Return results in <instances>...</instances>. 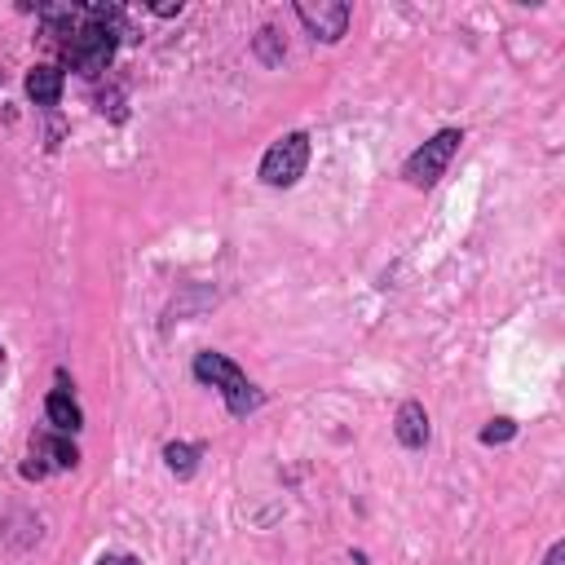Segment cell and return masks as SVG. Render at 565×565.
Instances as JSON below:
<instances>
[{"instance_id":"1","label":"cell","mask_w":565,"mask_h":565,"mask_svg":"<svg viewBox=\"0 0 565 565\" xmlns=\"http://www.w3.org/2000/svg\"><path fill=\"white\" fill-rule=\"evenodd\" d=\"M194 375L203 380V384H212V388H221V397H225V406H230V415H252L260 402H265V393L225 358V353H199L194 358Z\"/></svg>"},{"instance_id":"2","label":"cell","mask_w":565,"mask_h":565,"mask_svg":"<svg viewBox=\"0 0 565 565\" xmlns=\"http://www.w3.org/2000/svg\"><path fill=\"white\" fill-rule=\"evenodd\" d=\"M115 26H106V22H93L88 13H84V22L71 31V40L62 44V53H66V62L79 71V75H102L106 66H110V57H115Z\"/></svg>"},{"instance_id":"3","label":"cell","mask_w":565,"mask_h":565,"mask_svg":"<svg viewBox=\"0 0 565 565\" xmlns=\"http://www.w3.org/2000/svg\"><path fill=\"white\" fill-rule=\"evenodd\" d=\"M459 141H463V132H459V128H441L437 137H428V141L406 159L402 177H406L411 185H433V181L446 172V163H450V154L459 150Z\"/></svg>"},{"instance_id":"4","label":"cell","mask_w":565,"mask_h":565,"mask_svg":"<svg viewBox=\"0 0 565 565\" xmlns=\"http://www.w3.org/2000/svg\"><path fill=\"white\" fill-rule=\"evenodd\" d=\"M309 163V137L305 132H287L282 141H274L260 159V181L265 185H296L300 172Z\"/></svg>"},{"instance_id":"5","label":"cell","mask_w":565,"mask_h":565,"mask_svg":"<svg viewBox=\"0 0 565 565\" xmlns=\"http://www.w3.org/2000/svg\"><path fill=\"white\" fill-rule=\"evenodd\" d=\"M296 18L309 26V35L313 40H322V44H335L344 31H349V4H340V0H300L296 4Z\"/></svg>"},{"instance_id":"6","label":"cell","mask_w":565,"mask_h":565,"mask_svg":"<svg viewBox=\"0 0 565 565\" xmlns=\"http://www.w3.org/2000/svg\"><path fill=\"white\" fill-rule=\"evenodd\" d=\"M393 433H397V441L406 450L428 446V415H424V406L419 402H402L397 406V419H393Z\"/></svg>"},{"instance_id":"7","label":"cell","mask_w":565,"mask_h":565,"mask_svg":"<svg viewBox=\"0 0 565 565\" xmlns=\"http://www.w3.org/2000/svg\"><path fill=\"white\" fill-rule=\"evenodd\" d=\"M57 384H62V388L49 393L44 415H49V424H53L57 433H75V428L84 424V415H79V406H75V397H71V388H66V375H57Z\"/></svg>"},{"instance_id":"8","label":"cell","mask_w":565,"mask_h":565,"mask_svg":"<svg viewBox=\"0 0 565 565\" xmlns=\"http://www.w3.org/2000/svg\"><path fill=\"white\" fill-rule=\"evenodd\" d=\"M26 97L35 106H57V97H62V71L57 66H35L26 75Z\"/></svg>"},{"instance_id":"9","label":"cell","mask_w":565,"mask_h":565,"mask_svg":"<svg viewBox=\"0 0 565 565\" xmlns=\"http://www.w3.org/2000/svg\"><path fill=\"white\" fill-rule=\"evenodd\" d=\"M35 459H49L53 468H75L79 463V450L71 437H40L35 441Z\"/></svg>"},{"instance_id":"10","label":"cell","mask_w":565,"mask_h":565,"mask_svg":"<svg viewBox=\"0 0 565 565\" xmlns=\"http://www.w3.org/2000/svg\"><path fill=\"white\" fill-rule=\"evenodd\" d=\"M163 459L177 477H190L194 472V459H199V446H185V441H168L163 446Z\"/></svg>"},{"instance_id":"11","label":"cell","mask_w":565,"mask_h":565,"mask_svg":"<svg viewBox=\"0 0 565 565\" xmlns=\"http://www.w3.org/2000/svg\"><path fill=\"white\" fill-rule=\"evenodd\" d=\"M256 53H260V62H265V66H278V62H282L278 31H274V26H260V35H256Z\"/></svg>"},{"instance_id":"12","label":"cell","mask_w":565,"mask_h":565,"mask_svg":"<svg viewBox=\"0 0 565 565\" xmlns=\"http://www.w3.org/2000/svg\"><path fill=\"white\" fill-rule=\"evenodd\" d=\"M512 433H516L512 419H490V424L481 428V441H486V446H499V441H512Z\"/></svg>"},{"instance_id":"13","label":"cell","mask_w":565,"mask_h":565,"mask_svg":"<svg viewBox=\"0 0 565 565\" xmlns=\"http://www.w3.org/2000/svg\"><path fill=\"white\" fill-rule=\"evenodd\" d=\"M97 565H141L137 556H128V552H110V556H102Z\"/></svg>"},{"instance_id":"14","label":"cell","mask_w":565,"mask_h":565,"mask_svg":"<svg viewBox=\"0 0 565 565\" xmlns=\"http://www.w3.org/2000/svg\"><path fill=\"white\" fill-rule=\"evenodd\" d=\"M543 565H565V543H552L547 556H543Z\"/></svg>"},{"instance_id":"15","label":"cell","mask_w":565,"mask_h":565,"mask_svg":"<svg viewBox=\"0 0 565 565\" xmlns=\"http://www.w3.org/2000/svg\"><path fill=\"white\" fill-rule=\"evenodd\" d=\"M159 18H172V13H181V4H150Z\"/></svg>"}]
</instances>
